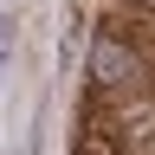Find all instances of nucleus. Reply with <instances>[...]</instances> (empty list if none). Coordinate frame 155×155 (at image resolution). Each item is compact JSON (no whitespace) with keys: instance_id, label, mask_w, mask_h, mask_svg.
<instances>
[{"instance_id":"2","label":"nucleus","mask_w":155,"mask_h":155,"mask_svg":"<svg viewBox=\"0 0 155 155\" xmlns=\"http://www.w3.org/2000/svg\"><path fill=\"white\" fill-rule=\"evenodd\" d=\"M129 7H136V13H155V0H129Z\"/></svg>"},{"instance_id":"1","label":"nucleus","mask_w":155,"mask_h":155,"mask_svg":"<svg viewBox=\"0 0 155 155\" xmlns=\"http://www.w3.org/2000/svg\"><path fill=\"white\" fill-rule=\"evenodd\" d=\"M91 78H97V91H110V97H136L142 78H149V65H142V52H136L123 32H97V45H91Z\"/></svg>"}]
</instances>
